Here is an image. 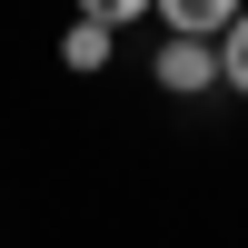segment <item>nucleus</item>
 <instances>
[{"label":"nucleus","instance_id":"1","mask_svg":"<svg viewBox=\"0 0 248 248\" xmlns=\"http://www.w3.org/2000/svg\"><path fill=\"white\" fill-rule=\"evenodd\" d=\"M149 79H159V99H179V109H199V99L229 90V79H218V40H209V30H159Z\"/></svg>","mask_w":248,"mask_h":248},{"label":"nucleus","instance_id":"2","mask_svg":"<svg viewBox=\"0 0 248 248\" xmlns=\"http://www.w3.org/2000/svg\"><path fill=\"white\" fill-rule=\"evenodd\" d=\"M109 60H119V30H109V20H90V10H79L70 30H60V70H70V79H99Z\"/></svg>","mask_w":248,"mask_h":248},{"label":"nucleus","instance_id":"3","mask_svg":"<svg viewBox=\"0 0 248 248\" xmlns=\"http://www.w3.org/2000/svg\"><path fill=\"white\" fill-rule=\"evenodd\" d=\"M238 10H248V0H159V30H209L218 40Z\"/></svg>","mask_w":248,"mask_h":248},{"label":"nucleus","instance_id":"4","mask_svg":"<svg viewBox=\"0 0 248 248\" xmlns=\"http://www.w3.org/2000/svg\"><path fill=\"white\" fill-rule=\"evenodd\" d=\"M218 79H229V99L248 109V10L229 20V30H218Z\"/></svg>","mask_w":248,"mask_h":248},{"label":"nucleus","instance_id":"5","mask_svg":"<svg viewBox=\"0 0 248 248\" xmlns=\"http://www.w3.org/2000/svg\"><path fill=\"white\" fill-rule=\"evenodd\" d=\"M70 10H90V20H109V30H129V20H159V0H70Z\"/></svg>","mask_w":248,"mask_h":248}]
</instances>
